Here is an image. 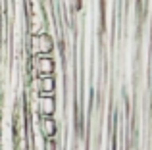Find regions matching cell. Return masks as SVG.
Returning a JSON list of instances; mask_svg holds the SVG:
<instances>
[{
	"instance_id": "obj_1",
	"label": "cell",
	"mask_w": 152,
	"mask_h": 150,
	"mask_svg": "<svg viewBox=\"0 0 152 150\" xmlns=\"http://www.w3.org/2000/svg\"><path fill=\"white\" fill-rule=\"evenodd\" d=\"M33 69H35L37 77H41V75H54V71H56L54 58L48 56V54H35Z\"/></svg>"
},
{
	"instance_id": "obj_2",
	"label": "cell",
	"mask_w": 152,
	"mask_h": 150,
	"mask_svg": "<svg viewBox=\"0 0 152 150\" xmlns=\"http://www.w3.org/2000/svg\"><path fill=\"white\" fill-rule=\"evenodd\" d=\"M33 52L35 54H48L52 56V50H54V39L46 33H41V35H33Z\"/></svg>"
},
{
	"instance_id": "obj_3",
	"label": "cell",
	"mask_w": 152,
	"mask_h": 150,
	"mask_svg": "<svg viewBox=\"0 0 152 150\" xmlns=\"http://www.w3.org/2000/svg\"><path fill=\"white\" fill-rule=\"evenodd\" d=\"M37 114L46 117H54L56 112V98L52 94H37Z\"/></svg>"
},
{
	"instance_id": "obj_4",
	"label": "cell",
	"mask_w": 152,
	"mask_h": 150,
	"mask_svg": "<svg viewBox=\"0 0 152 150\" xmlns=\"http://www.w3.org/2000/svg\"><path fill=\"white\" fill-rule=\"evenodd\" d=\"M56 133H58V123L54 117L39 116V135L42 139H54Z\"/></svg>"
},
{
	"instance_id": "obj_5",
	"label": "cell",
	"mask_w": 152,
	"mask_h": 150,
	"mask_svg": "<svg viewBox=\"0 0 152 150\" xmlns=\"http://www.w3.org/2000/svg\"><path fill=\"white\" fill-rule=\"evenodd\" d=\"M39 79V92L37 94H52L56 92V77L54 75H41Z\"/></svg>"
},
{
	"instance_id": "obj_6",
	"label": "cell",
	"mask_w": 152,
	"mask_h": 150,
	"mask_svg": "<svg viewBox=\"0 0 152 150\" xmlns=\"http://www.w3.org/2000/svg\"><path fill=\"white\" fill-rule=\"evenodd\" d=\"M66 6L69 12H77L81 8V0H66Z\"/></svg>"
},
{
	"instance_id": "obj_7",
	"label": "cell",
	"mask_w": 152,
	"mask_h": 150,
	"mask_svg": "<svg viewBox=\"0 0 152 150\" xmlns=\"http://www.w3.org/2000/svg\"><path fill=\"white\" fill-rule=\"evenodd\" d=\"M0 129H2V121H0Z\"/></svg>"
},
{
	"instance_id": "obj_8",
	"label": "cell",
	"mask_w": 152,
	"mask_h": 150,
	"mask_svg": "<svg viewBox=\"0 0 152 150\" xmlns=\"http://www.w3.org/2000/svg\"><path fill=\"white\" fill-rule=\"evenodd\" d=\"M0 98H2V90H0Z\"/></svg>"
},
{
	"instance_id": "obj_9",
	"label": "cell",
	"mask_w": 152,
	"mask_h": 150,
	"mask_svg": "<svg viewBox=\"0 0 152 150\" xmlns=\"http://www.w3.org/2000/svg\"><path fill=\"white\" fill-rule=\"evenodd\" d=\"M0 112H2V104H0Z\"/></svg>"
},
{
	"instance_id": "obj_10",
	"label": "cell",
	"mask_w": 152,
	"mask_h": 150,
	"mask_svg": "<svg viewBox=\"0 0 152 150\" xmlns=\"http://www.w3.org/2000/svg\"><path fill=\"white\" fill-rule=\"evenodd\" d=\"M0 79H2V77H0Z\"/></svg>"
}]
</instances>
